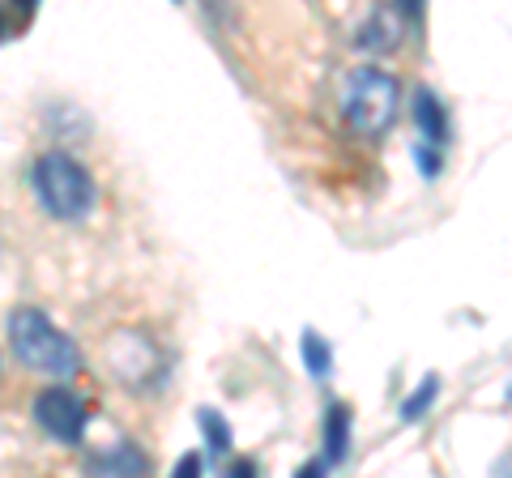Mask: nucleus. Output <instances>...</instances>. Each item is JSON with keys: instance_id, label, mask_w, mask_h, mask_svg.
<instances>
[{"instance_id": "nucleus-1", "label": "nucleus", "mask_w": 512, "mask_h": 478, "mask_svg": "<svg viewBox=\"0 0 512 478\" xmlns=\"http://www.w3.org/2000/svg\"><path fill=\"white\" fill-rule=\"evenodd\" d=\"M30 188H35V201L43 205V214H52L56 222H82L94 214V201H99L94 175L64 150H47L35 158Z\"/></svg>"}, {"instance_id": "nucleus-2", "label": "nucleus", "mask_w": 512, "mask_h": 478, "mask_svg": "<svg viewBox=\"0 0 512 478\" xmlns=\"http://www.w3.org/2000/svg\"><path fill=\"white\" fill-rule=\"evenodd\" d=\"M9 346L18 363H26L30 372H39L47 380H69L82 368L73 338L60 325H52V316H43L39 308H18L9 316Z\"/></svg>"}, {"instance_id": "nucleus-3", "label": "nucleus", "mask_w": 512, "mask_h": 478, "mask_svg": "<svg viewBox=\"0 0 512 478\" xmlns=\"http://www.w3.org/2000/svg\"><path fill=\"white\" fill-rule=\"evenodd\" d=\"M346 120L350 129H359L363 137H380L389 133V124L397 120V82L384 69H359L350 73L346 94H342Z\"/></svg>"}, {"instance_id": "nucleus-4", "label": "nucleus", "mask_w": 512, "mask_h": 478, "mask_svg": "<svg viewBox=\"0 0 512 478\" xmlns=\"http://www.w3.org/2000/svg\"><path fill=\"white\" fill-rule=\"evenodd\" d=\"M35 423L60 444H82L86 423H90V406H86V397H77L73 389L52 385L35 397Z\"/></svg>"}, {"instance_id": "nucleus-5", "label": "nucleus", "mask_w": 512, "mask_h": 478, "mask_svg": "<svg viewBox=\"0 0 512 478\" xmlns=\"http://www.w3.org/2000/svg\"><path fill=\"white\" fill-rule=\"evenodd\" d=\"M90 470L94 474H141L146 470V457H141L137 449H128V444H120V449H107L99 457H90Z\"/></svg>"}, {"instance_id": "nucleus-6", "label": "nucleus", "mask_w": 512, "mask_h": 478, "mask_svg": "<svg viewBox=\"0 0 512 478\" xmlns=\"http://www.w3.org/2000/svg\"><path fill=\"white\" fill-rule=\"evenodd\" d=\"M414 116H419V129L431 137V141H444L448 137V116L440 99L431 90H419V99H414Z\"/></svg>"}, {"instance_id": "nucleus-7", "label": "nucleus", "mask_w": 512, "mask_h": 478, "mask_svg": "<svg viewBox=\"0 0 512 478\" xmlns=\"http://www.w3.org/2000/svg\"><path fill=\"white\" fill-rule=\"evenodd\" d=\"M35 9H39V0H0V39L22 35V26L30 22Z\"/></svg>"}, {"instance_id": "nucleus-8", "label": "nucleus", "mask_w": 512, "mask_h": 478, "mask_svg": "<svg viewBox=\"0 0 512 478\" xmlns=\"http://www.w3.org/2000/svg\"><path fill=\"white\" fill-rule=\"evenodd\" d=\"M346 427H350V414L338 406L329 414V449H333V457H342V449H346Z\"/></svg>"}, {"instance_id": "nucleus-9", "label": "nucleus", "mask_w": 512, "mask_h": 478, "mask_svg": "<svg viewBox=\"0 0 512 478\" xmlns=\"http://www.w3.org/2000/svg\"><path fill=\"white\" fill-rule=\"evenodd\" d=\"M201 427L210 432V449H218V453L227 449V436H231V432H227V423H218V414L205 410V414H201Z\"/></svg>"}, {"instance_id": "nucleus-10", "label": "nucleus", "mask_w": 512, "mask_h": 478, "mask_svg": "<svg viewBox=\"0 0 512 478\" xmlns=\"http://www.w3.org/2000/svg\"><path fill=\"white\" fill-rule=\"evenodd\" d=\"M308 363H312L316 376H325V368H329V350L320 355V342H316V338H308Z\"/></svg>"}, {"instance_id": "nucleus-11", "label": "nucleus", "mask_w": 512, "mask_h": 478, "mask_svg": "<svg viewBox=\"0 0 512 478\" xmlns=\"http://www.w3.org/2000/svg\"><path fill=\"white\" fill-rule=\"evenodd\" d=\"M508 397H512V393H508Z\"/></svg>"}]
</instances>
